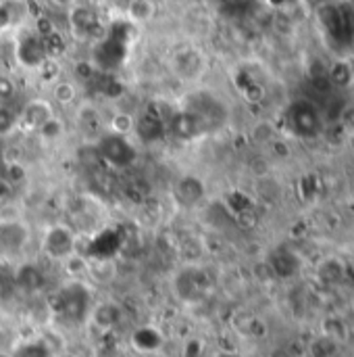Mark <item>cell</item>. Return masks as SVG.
<instances>
[{
  "instance_id": "obj_1",
  "label": "cell",
  "mask_w": 354,
  "mask_h": 357,
  "mask_svg": "<svg viewBox=\"0 0 354 357\" xmlns=\"http://www.w3.org/2000/svg\"><path fill=\"white\" fill-rule=\"evenodd\" d=\"M44 251L50 259H54L58 264L65 257L73 255L75 253V236H73L71 228L61 226V224L50 226L44 236Z\"/></svg>"
},
{
  "instance_id": "obj_2",
  "label": "cell",
  "mask_w": 354,
  "mask_h": 357,
  "mask_svg": "<svg viewBox=\"0 0 354 357\" xmlns=\"http://www.w3.org/2000/svg\"><path fill=\"white\" fill-rule=\"evenodd\" d=\"M175 295L184 301V303H196L202 299L209 282L204 280L202 272L198 268H186L175 276Z\"/></svg>"
},
{
  "instance_id": "obj_3",
  "label": "cell",
  "mask_w": 354,
  "mask_h": 357,
  "mask_svg": "<svg viewBox=\"0 0 354 357\" xmlns=\"http://www.w3.org/2000/svg\"><path fill=\"white\" fill-rule=\"evenodd\" d=\"M292 126L300 136H313L319 132V113L309 102H298L292 109Z\"/></svg>"
},
{
  "instance_id": "obj_4",
  "label": "cell",
  "mask_w": 354,
  "mask_h": 357,
  "mask_svg": "<svg viewBox=\"0 0 354 357\" xmlns=\"http://www.w3.org/2000/svg\"><path fill=\"white\" fill-rule=\"evenodd\" d=\"M23 121H27L31 128H40L42 123H46L48 119L54 117V107L50 98H31L29 102H25L23 111H21Z\"/></svg>"
},
{
  "instance_id": "obj_5",
  "label": "cell",
  "mask_w": 354,
  "mask_h": 357,
  "mask_svg": "<svg viewBox=\"0 0 354 357\" xmlns=\"http://www.w3.org/2000/svg\"><path fill=\"white\" fill-rule=\"evenodd\" d=\"M15 287L23 293H38L44 287V274L40 272L38 266L33 264H25L17 270L15 274Z\"/></svg>"
},
{
  "instance_id": "obj_6",
  "label": "cell",
  "mask_w": 354,
  "mask_h": 357,
  "mask_svg": "<svg viewBox=\"0 0 354 357\" xmlns=\"http://www.w3.org/2000/svg\"><path fill=\"white\" fill-rule=\"evenodd\" d=\"M319 333L344 345L348 341V337H351V326H348V322H346L344 316H340V314H328L321 320Z\"/></svg>"
},
{
  "instance_id": "obj_7",
  "label": "cell",
  "mask_w": 354,
  "mask_h": 357,
  "mask_svg": "<svg viewBox=\"0 0 354 357\" xmlns=\"http://www.w3.org/2000/svg\"><path fill=\"white\" fill-rule=\"evenodd\" d=\"M342 343L325 337V335H317L307 343V356L309 357H338L342 354Z\"/></svg>"
},
{
  "instance_id": "obj_8",
  "label": "cell",
  "mask_w": 354,
  "mask_h": 357,
  "mask_svg": "<svg viewBox=\"0 0 354 357\" xmlns=\"http://www.w3.org/2000/svg\"><path fill=\"white\" fill-rule=\"evenodd\" d=\"M121 320V310L115 303H100L94 312H92V322L102 331L108 333L113 331Z\"/></svg>"
},
{
  "instance_id": "obj_9",
  "label": "cell",
  "mask_w": 354,
  "mask_h": 357,
  "mask_svg": "<svg viewBox=\"0 0 354 357\" xmlns=\"http://www.w3.org/2000/svg\"><path fill=\"white\" fill-rule=\"evenodd\" d=\"M77 94H79V90H77V84L73 79L58 77L56 82L50 84V100L56 105H63V107L73 105L77 100Z\"/></svg>"
},
{
  "instance_id": "obj_10",
  "label": "cell",
  "mask_w": 354,
  "mask_h": 357,
  "mask_svg": "<svg viewBox=\"0 0 354 357\" xmlns=\"http://www.w3.org/2000/svg\"><path fill=\"white\" fill-rule=\"evenodd\" d=\"M344 276H346V268L340 261H336V259H328L319 268V278L325 284H338V282L344 280Z\"/></svg>"
},
{
  "instance_id": "obj_11",
  "label": "cell",
  "mask_w": 354,
  "mask_h": 357,
  "mask_svg": "<svg viewBox=\"0 0 354 357\" xmlns=\"http://www.w3.org/2000/svg\"><path fill=\"white\" fill-rule=\"evenodd\" d=\"M127 15L136 23H146L154 17V2L152 0H131Z\"/></svg>"
},
{
  "instance_id": "obj_12",
  "label": "cell",
  "mask_w": 354,
  "mask_h": 357,
  "mask_svg": "<svg viewBox=\"0 0 354 357\" xmlns=\"http://www.w3.org/2000/svg\"><path fill=\"white\" fill-rule=\"evenodd\" d=\"M108 128H111V132H113L115 136L123 138V136H127V134H131V132L136 130V119H134V115L121 111V113H115V115H113Z\"/></svg>"
},
{
  "instance_id": "obj_13",
  "label": "cell",
  "mask_w": 354,
  "mask_h": 357,
  "mask_svg": "<svg viewBox=\"0 0 354 357\" xmlns=\"http://www.w3.org/2000/svg\"><path fill=\"white\" fill-rule=\"evenodd\" d=\"M63 130H65V128H63V123H61V119H58L56 115L38 128L40 136H42V138H46V140H56L58 136H63Z\"/></svg>"
},
{
  "instance_id": "obj_14",
  "label": "cell",
  "mask_w": 354,
  "mask_h": 357,
  "mask_svg": "<svg viewBox=\"0 0 354 357\" xmlns=\"http://www.w3.org/2000/svg\"><path fill=\"white\" fill-rule=\"evenodd\" d=\"M17 123H19V115H15L8 107L0 105V136H4L10 130H15Z\"/></svg>"
},
{
  "instance_id": "obj_15",
  "label": "cell",
  "mask_w": 354,
  "mask_h": 357,
  "mask_svg": "<svg viewBox=\"0 0 354 357\" xmlns=\"http://www.w3.org/2000/svg\"><path fill=\"white\" fill-rule=\"evenodd\" d=\"M15 94H17V84L13 82V77L6 75V73H0V100L6 102V100H10Z\"/></svg>"
},
{
  "instance_id": "obj_16",
  "label": "cell",
  "mask_w": 354,
  "mask_h": 357,
  "mask_svg": "<svg viewBox=\"0 0 354 357\" xmlns=\"http://www.w3.org/2000/svg\"><path fill=\"white\" fill-rule=\"evenodd\" d=\"M340 123H342L344 132L354 134V105H348V107L342 111V115H340Z\"/></svg>"
},
{
  "instance_id": "obj_17",
  "label": "cell",
  "mask_w": 354,
  "mask_h": 357,
  "mask_svg": "<svg viewBox=\"0 0 354 357\" xmlns=\"http://www.w3.org/2000/svg\"><path fill=\"white\" fill-rule=\"evenodd\" d=\"M269 357H294V354H292L290 349H284V347H282V349H275Z\"/></svg>"
},
{
  "instance_id": "obj_18",
  "label": "cell",
  "mask_w": 354,
  "mask_h": 357,
  "mask_svg": "<svg viewBox=\"0 0 354 357\" xmlns=\"http://www.w3.org/2000/svg\"><path fill=\"white\" fill-rule=\"evenodd\" d=\"M50 2H54L56 6H73L75 4V0H50Z\"/></svg>"
},
{
  "instance_id": "obj_19",
  "label": "cell",
  "mask_w": 354,
  "mask_h": 357,
  "mask_svg": "<svg viewBox=\"0 0 354 357\" xmlns=\"http://www.w3.org/2000/svg\"><path fill=\"white\" fill-rule=\"evenodd\" d=\"M215 357H240L236 351H227V349H223V351H219Z\"/></svg>"
},
{
  "instance_id": "obj_20",
  "label": "cell",
  "mask_w": 354,
  "mask_h": 357,
  "mask_svg": "<svg viewBox=\"0 0 354 357\" xmlns=\"http://www.w3.org/2000/svg\"><path fill=\"white\" fill-rule=\"evenodd\" d=\"M4 289H6V280H4V276H0V299L4 297Z\"/></svg>"
},
{
  "instance_id": "obj_21",
  "label": "cell",
  "mask_w": 354,
  "mask_h": 357,
  "mask_svg": "<svg viewBox=\"0 0 354 357\" xmlns=\"http://www.w3.org/2000/svg\"><path fill=\"white\" fill-rule=\"evenodd\" d=\"M261 357H269V356H261Z\"/></svg>"
}]
</instances>
